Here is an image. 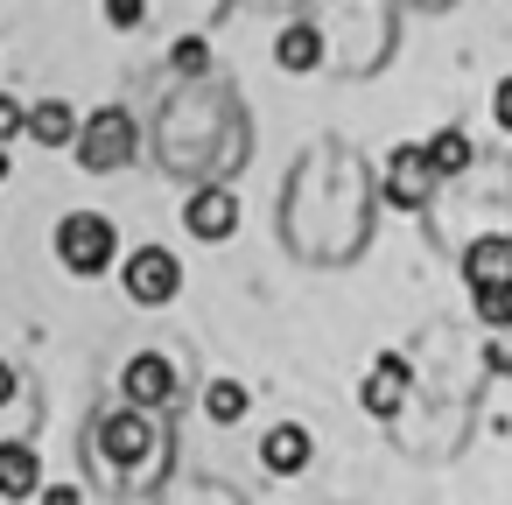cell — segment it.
<instances>
[{"mask_svg": "<svg viewBox=\"0 0 512 505\" xmlns=\"http://www.w3.org/2000/svg\"><path fill=\"white\" fill-rule=\"evenodd\" d=\"M57 260H64V274H78V281L113 274V267H120V225H113L106 211H64V225H57Z\"/></svg>", "mask_w": 512, "mask_h": 505, "instance_id": "1", "label": "cell"}, {"mask_svg": "<svg viewBox=\"0 0 512 505\" xmlns=\"http://www.w3.org/2000/svg\"><path fill=\"white\" fill-rule=\"evenodd\" d=\"M134 148H141V127H134L127 106H99V113H85L78 141H71V155H78L85 176H120V169L134 162Z\"/></svg>", "mask_w": 512, "mask_h": 505, "instance_id": "2", "label": "cell"}, {"mask_svg": "<svg viewBox=\"0 0 512 505\" xmlns=\"http://www.w3.org/2000/svg\"><path fill=\"white\" fill-rule=\"evenodd\" d=\"M120 288L134 309H169L183 295V260L169 246H134V253H120Z\"/></svg>", "mask_w": 512, "mask_h": 505, "instance_id": "3", "label": "cell"}, {"mask_svg": "<svg viewBox=\"0 0 512 505\" xmlns=\"http://www.w3.org/2000/svg\"><path fill=\"white\" fill-rule=\"evenodd\" d=\"M183 232H190L197 246H225V239L239 232V197H232L225 183L190 190V204H183Z\"/></svg>", "mask_w": 512, "mask_h": 505, "instance_id": "4", "label": "cell"}, {"mask_svg": "<svg viewBox=\"0 0 512 505\" xmlns=\"http://www.w3.org/2000/svg\"><path fill=\"white\" fill-rule=\"evenodd\" d=\"M120 393H127V407L162 414V407L176 400V365H169L162 351H134V358L120 365Z\"/></svg>", "mask_w": 512, "mask_h": 505, "instance_id": "5", "label": "cell"}, {"mask_svg": "<svg viewBox=\"0 0 512 505\" xmlns=\"http://www.w3.org/2000/svg\"><path fill=\"white\" fill-rule=\"evenodd\" d=\"M99 449H106V463H120V470H141V463L155 456V428H148V414H141V407H120V414H106V421H99Z\"/></svg>", "mask_w": 512, "mask_h": 505, "instance_id": "6", "label": "cell"}, {"mask_svg": "<svg viewBox=\"0 0 512 505\" xmlns=\"http://www.w3.org/2000/svg\"><path fill=\"white\" fill-rule=\"evenodd\" d=\"M435 183H442V176L428 169L421 148H393V155H386V204H393V211H421V204L435 197Z\"/></svg>", "mask_w": 512, "mask_h": 505, "instance_id": "7", "label": "cell"}, {"mask_svg": "<svg viewBox=\"0 0 512 505\" xmlns=\"http://www.w3.org/2000/svg\"><path fill=\"white\" fill-rule=\"evenodd\" d=\"M407 386H414V372H407V358L400 351H386L372 372H365V386H358V407L372 414V421H393L400 407H407Z\"/></svg>", "mask_w": 512, "mask_h": 505, "instance_id": "8", "label": "cell"}, {"mask_svg": "<svg viewBox=\"0 0 512 505\" xmlns=\"http://www.w3.org/2000/svg\"><path fill=\"white\" fill-rule=\"evenodd\" d=\"M309 456H316V442H309V428H302V421H274V428L260 435V463H267L274 477H302V470H309Z\"/></svg>", "mask_w": 512, "mask_h": 505, "instance_id": "9", "label": "cell"}, {"mask_svg": "<svg viewBox=\"0 0 512 505\" xmlns=\"http://www.w3.org/2000/svg\"><path fill=\"white\" fill-rule=\"evenodd\" d=\"M463 281H470V295L491 288V281H512V239H505V232L470 239V246H463Z\"/></svg>", "mask_w": 512, "mask_h": 505, "instance_id": "10", "label": "cell"}, {"mask_svg": "<svg viewBox=\"0 0 512 505\" xmlns=\"http://www.w3.org/2000/svg\"><path fill=\"white\" fill-rule=\"evenodd\" d=\"M274 64H281L288 78H309V71L323 64V29H316V22H288V29L274 36Z\"/></svg>", "mask_w": 512, "mask_h": 505, "instance_id": "11", "label": "cell"}, {"mask_svg": "<svg viewBox=\"0 0 512 505\" xmlns=\"http://www.w3.org/2000/svg\"><path fill=\"white\" fill-rule=\"evenodd\" d=\"M78 127H85V113H78L71 99H43V106H29V141H36V148H71Z\"/></svg>", "mask_w": 512, "mask_h": 505, "instance_id": "12", "label": "cell"}, {"mask_svg": "<svg viewBox=\"0 0 512 505\" xmlns=\"http://www.w3.org/2000/svg\"><path fill=\"white\" fill-rule=\"evenodd\" d=\"M43 491V456L29 442H0V498H36Z\"/></svg>", "mask_w": 512, "mask_h": 505, "instance_id": "13", "label": "cell"}, {"mask_svg": "<svg viewBox=\"0 0 512 505\" xmlns=\"http://www.w3.org/2000/svg\"><path fill=\"white\" fill-rule=\"evenodd\" d=\"M421 155H428V169L449 183V176H463V169H470V155H477V148H470V134H463V127H435V134L421 141Z\"/></svg>", "mask_w": 512, "mask_h": 505, "instance_id": "14", "label": "cell"}, {"mask_svg": "<svg viewBox=\"0 0 512 505\" xmlns=\"http://www.w3.org/2000/svg\"><path fill=\"white\" fill-rule=\"evenodd\" d=\"M246 407H253V393H246L239 379H211V386H204V414H211L218 428H232V421H246Z\"/></svg>", "mask_w": 512, "mask_h": 505, "instance_id": "15", "label": "cell"}, {"mask_svg": "<svg viewBox=\"0 0 512 505\" xmlns=\"http://www.w3.org/2000/svg\"><path fill=\"white\" fill-rule=\"evenodd\" d=\"M470 302H477V323H484V330H512V281H491V288H477Z\"/></svg>", "mask_w": 512, "mask_h": 505, "instance_id": "16", "label": "cell"}, {"mask_svg": "<svg viewBox=\"0 0 512 505\" xmlns=\"http://www.w3.org/2000/svg\"><path fill=\"white\" fill-rule=\"evenodd\" d=\"M169 64H176L183 78H204V71H211V43H204V36H176Z\"/></svg>", "mask_w": 512, "mask_h": 505, "instance_id": "17", "label": "cell"}, {"mask_svg": "<svg viewBox=\"0 0 512 505\" xmlns=\"http://www.w3.org/2000/svg\"><path fill=\"white\" fill-rule=\"evenodd\" d=\"M15 134H29V106H22V99H8V92H0V148H8Z\"/></svg>", "mask_w": 512, "mask_h": 505, "instance_id": "18", "label": "cell"}, {"mask_svg": "<svg viewBox=\"0 0 512 505\" xmlns=\"http://www.w3.org/2000/svg\"><path fill=\"white\" fill-rule=\"evenodd\" d=\"M484 365H491L498 379H512V330H491V337H484Z\"/></svg>", "mask_w": 512, "mask_h": 505, "instance_id": "19", "label": "cell"}, {"mask_svg": "<svg viewBox=\"0 0 512 505\" xmlns=\"http://www.w3.org/2000/svg\"><path fill=\"white\" fill-rule=\"evenodd\" d=\"M106 22L113 29H141L148 22V0H106Z\"/></svg>", "mask_w": 512, "mask_h": 505, "instance_id": "20", "label": "cell"}, {"mask_svg": "<svg viewBox=\"0 0 512 505\" xmlns=\"http://www.w3.org/2000/svg\"><path fill=\"white\" fill-rule=\"evenodd\" d=\"M491 120L512 134V78H498V92H491Z\"/></svg>", "mask_w": 512, "mask_h": 505, "instance_id": "21", "label": "cell"}, {"mask_svg": "<svg viewBox=\"0 0 512 505\" xmlns=\"http://www.w3.org/2000/svg\"><path fill=\"white\" fill-rule=\"evenodd\" d=\"M36 498H43V505H85V498H78V484H43Z\"/></svg>", "mask_w": 512, "mask_h": 505, "instance_id": "22", "label": "cell"}, {"mask_svg": "<svg viewBox=\"0 0 512 505\" xmlns=\"http://www.w3.org/2000/svg\"><path fill=\"white\" fill-rule=\"evenodd\" d=\"M8 400H15V365L0 358V407H8Z\"/></svg>", "mask_w": 512, "mask_h": 505, "instance_id": "23", "label": "cell"}, {"mask_svg": "<svg viewBox=\"0 0 512 505\" xmlns=\"http://www.w3.org/2000/svg\"><path fill=\"white\" fill-rule=\"evenodd\" d=\"M8 176H15V162H8V148H0V183H8Z\"/></svg>", "mask_w": 512, "mask_h": 505, "instance_id": "24", "label": "cell"}]
</instances>
